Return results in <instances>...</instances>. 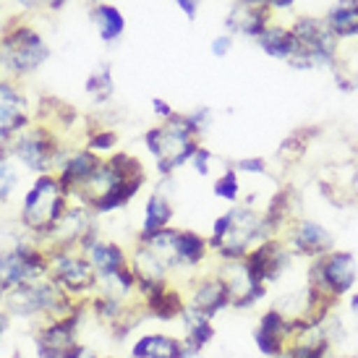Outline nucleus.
I'll list each match as a JSON object with an SVG mask.
<instances>
[{
  "label": "nucleus",
  "instance_id": "nucleus-7",
  "mask_svg": "<svg viewBox=\"0 0 358 358\" xmlns=\"http://www.w3.org/2000/svg\"><path fill=\"white\" fill-rule=\"evenodd\" d=\"M50 278L60 285L71 299H87L97 293V272L92 267L90 257L79 249L52 251L50 254Z\"/></svg>",
  "mask_w": 358,
  "mask_h": 358
},
{
  "label": "nucleus",
  "instance_id": "nucleus-43",
  "mask_svg": "<svg viewBox=\"0 0 358 358\" xmlns=\"http://www.w3.org/2000/svg\"><path fill=\"white\" fill-rule=\"evenodd\" d=\"M3 329H6V317L0 314V335H3Z\"/></svg>",
  "mask_w": 358,
  "mask_h": 358
},
{
  "label": "nucleus",
  "instance_id": "nucleus-16",
  "mask_svg": "<svg viewBox=\"0 0 358 358\" xmlns=\"http://www.w3.org/2000/svg\"><path fill=\"white\" fill-rule=\"evenodd\" d=\"M81 322V311L71 314V317H60V319H50L48 327L40 329L37 335V356L40 358H66L71 350L81 345L76 340V327Z\"/></svg>",
  "mask_w": 358,
  "mask_h": 358
},
{
  "label": "nucleus",
  "instance_id": "nucleus-10",
  "mask_svg": "<svg viewBox=\"0 0 358 358\" xmlns=\"http://www.w3.org/2000/svg\"><path fill=\"white\" fill-rule=\"evenodd\" d=\"M299 259L293 257V251L288 249V243L282 238H267L262 241L259 246L249 251V257H246V264H249L251 275L262 282V285H278L280 280L288 275L293 264H296Z\"/></svg>",
  "mask_w": 358,
  "mask_h": 358
},
{
  "label": "nucleus",
  "instance_id": "nucleus-15",
  "mask_svg": "<svg viewBox=\"0 0 358 358\" xmlns=\"http://www.w3.org/2000/svg\"><path fill=\"white\" fill-rule=\"evenodd\" d=\"M16 157L34 173H48L52 168V162L60 157V150L52 134L48 129H29L24 131L16 144H13Z\"/></svg>",
  "mask_w": 358,
  "mask_h": 358
},
{
  "label": "nucleus",
  "instance_id": "nucleus-34",
  "mask_svg": "<svg viewBox=\"0 0 358 358\" xmlns=\"http://www.w3.org/2000/svg\"><path fill=\"white\" fill-rule=\"evenodd\" d=\"M212 159H215V157H212V150H204V147H199V150L194 152V157H191V168L196 170L199 176H207Z\"/></svg>",
  "mask_w": 358,
  "mask_h": 358
},
{
  "label": "nucleus",
  "instance_id": "nucleus-12",
  "mask_svg": "<svg viewBox=\"0 0 358 358\" xmlns=\"http://www.w3.org/2000/svg\"><path fill=\"white\" fill-rule=\"evenodd\" d=\"M299 322L288 319L275 303L267 306L257 317V327H254V345L264 358H282L288 350L290 340L296 335Z\"/></svg>",
  "mask_w": 358,
  "mask_h": 358
},
{
  "label": "nucleus",
  "instance_id": "nucleus-11",
  "mask_svg": "<svg viewBox=\"0 0 358 358\" xmlns=\"http://www.w3.org/2000/svg\"><path fill=\"white\" fill-rule=\"evenodd\" d=\"M48 55H50V50H48L45 40L29 27L13 29L0 45V60L10 71H19V73L40 69L42 63L48 60Z\"/></svg>",
  "mask_w": 358,
  "mask_h": 358
},
{
  "label": "nucleus",
  "instance_id": "nucleus-13",
  "mask_svg": "<svg viewBox=\"0 0 358 358\" xmlns=\"http://www.w3.org/2000/svg\"><path fill=\"white\" fill-rule=\"evenodd\" d=\"M50 259L34 249H13L0 254V285L3 288H19L24 282L48 278Z\"/></svg>",
  "mask_w": 358,
  "mask_h": 358
},
{
  "label": "nucleus",
  "instance_id": "nucleus-8",
  "mask_svg": "<svg viewBox=\"0 0 358 358\" xmlns=\"http://www.w3.org/2000/svg\"><path fill=\"white\" fill-rule=\"evenodd\" d=\"M215 275L222 280V285L230 296V308H254L269 296V288L262 285L251 275L246 259H233V262H217Z\"/></svg>",
  "mask_w": 358,
  "mask_h": 358
},
{
  "label": "nucleus",
  "instance_id": "nucleus-28",
  "mask_svg": "<svg viewBox=\"0 0 358 358\" xmlns=\"http://www.w3.org/2000/svg\"><path fill=\"white\" fill-rule=\"evenodd\" d=\"M212 194L222 201H230V204H238L241 201V173L233 165L225 168L220 173L215 183H212Z\"/></svg>",
  "mask_w": 358,
  "mask_h": 358
},
{
  "label": "nucleus",
  "instance_id": "nucleus-46",
  "mask_svg": "<svg viewBox=\"0 0 358 358\" xmlns=\"http://www.w3.org/2000/svg\"><path fill=\"white\" fill-rule=\"evenodd\" d=\"M21 3H34V0H21Z\"/></svg>",
  "mask_w": 358,
  "mask_h": 358
},
{
  "label": "nucleus",
  "instance_id": "nucleus-9",
  "mask_svg": "<svg viewBox=\"0 0 358 358\" xmlns=\"http://www.w3.org/2000/svg\"><path fill=\"white\" fill-rule=\"evenodd\" d=\"M280 238L288 243L293 257L301 262H314V259L329 254L332 249H338L332 230L311 217H299L296 222H290L288 230Z\"/></svg>",
  "mask_w": 358,
  "mask_h": 358
},
{
  "label": "nucleus",
  "instance_id": "nucleus-17",
  "mask_svg": "<svg viewBox=\"0 0 358 358\" xmlns=\"http://www.w3.org/2000/svg\"><path fill=\"white\" fill-rule=\"evenodd\" d=\"M141 306L147 311L150 319H159V322H173V319H180L183 311H186V293L173 285V282H165L159 288L150 290L141 296Z\"/></svg>",
  "mask_w": 358,
  "mask_h": 358
},
{
  "label": "nucleus",
  "instance_id": "nucleus-47",
  "mask_svg": "<svg viewBox=\"0 0 358 358\" xmlns=\"http://www.w3.org/2000/svg\"><path fill=\"white\" fill-rule=\"evenodd\" d=\"M108 358H110V356H108Z\"/></svg>",
  "mask_w": 358,
  "mask_h": 358
},
{
  "label": "nucleus",
  "instance_id": "nucleus-42",
  "mask_svg": "<svg viewBox=\"0 0 358 358\" xmlns=\"http://www.w3.org/2000/svg\"><path fill=\"white\" fill-rule=\"evenodd\" d=\"M329 358H356V356H348V353H340V350H338V353H332Z\"/></svg>",
  "mask_w": 358,
  "mask_h": 358
},
{
  "label": "nucleus",
  "instance_id": "nucleus-20",
  "mask_svg": "<svg viewBox=\"0 0 358 358\" xmlns=\"http://www.w3.org/2000/svg\"><path fill=\"white\" fill-rule=\"evenodd\" d=\"M131 358H191L183 338H173L165 332H150L141 335L131 345Z\"/></svg>",
  "mask_w": 358,
  "mask_h": 358
},
{
  "label": "nucleus",
  "instance_id": "nucleus-32",
  "mask_svg": "<svg viewBox=\"0 0 358 358\" xmlns=\"http://www.w3.org/2000/svg\"><path fill=\"white\" fill-rule=\"evenodd\" d=\"M233 168L238 173H246V176H267L269 162L264 157H241L233 162Z\"/></svg>",
  "mask_w": 358,
  "mask_h": 358
},
{
  "label": "nucleus",
  "instance_id": "nucleus-30",
  "mask_svg": "<svg viewBox=\"0 0 358 358\" xmlns=\"http://www.w3.org/2000/svg\"><path fill=\"white\" fill-rule=\"evenodd\" d=\"M115 144H118V134L113 129H100V131H94L90 136V147L94 155H108V152L115 150Z\"/></svg>",
  "mask_w": 358,
  "mask_h": 358
},
{
  "label": "nucleus",
  "instance_id": "nucleus-18",
  "mask_svg": "<svg viewBox=\"0 0 358 358\" xmlns=\"http://www.w3.org/2000/svg\"><path fill=\"white\" fill-rule=\"evenodd\" d=\"M267 24H272V10L262 8V6L241 3V0L233 3V8H230L228 16H225V29H228V34H233V37L241 34V37L257 40Z\"/></svg>",
  "mask_w": 358,
  "mask_h": 358
},
{
  "label": "nucleus",
  "instance_id": "nucleus-35",
  "mask_svg": "<svg viewBox=\"0 0 358 358\" xmlns=\"http://www.w3.org/2000/svg\"><path fill=\"white\" fill-rule=\"evenodd\" d=\"M241 3L262 6V8H269L272 13H278V10H290L293 6H296V0H241Z\"/></svg>",
  "mask_w": 358,
  "mask_h": 358
},
{
  "label": "nucleus",
  "instance_id": "nucleus-21",
  "mask_svg": "<svg viewBox=\"0 0 358 358\" xmlns=\"http://www.w3.org/2000/svg\"><path fill=\"white\" fill-rule=\"evenodd\" d=\"M254 42H257L259 50L264 52V55H269V58H275V60H285V63L296 55V48H299L290 24H280V21L267 24Z\"/></svg>",
  "mask_w": 358,
  "mask_h": 358
},
{
  "label": "nucleus",
  "instance_id": "nucleus-45",
  "mask_svg": "<svg viewBox=\"0 0 358 358\" xmlns=\"http://www.w3.org/2000/svg\"><path fill=\"white\" fill-rule=\"evenodd\" d=\"M3 290H6V288H3V285H0V299H3Z\"/></svg>",
  "mask_w": 358,
  "mask_h": 358
},
{
  "label": "nucleus",
  "instance_id": "nucleus-5",
  "mask_svg": "<svg viewBox=\"0 0 358 358\" xmlns=\"http://www.w3.org/2000/svg\"><path fill=\"white\" fill-rule=\"evenodd\" d=\"M290 29L296 34V55L288 60L290 69L314 71V69H335L340 58V40L329 31L324 19L319 16H299L290 21Z\"/></svg>",
  "mask_w": 358,
  "mask_h": 358
},
{
  "label": "nucleus",
  "instance_id": "nucleus-3",
  "mask_svg": "<svg viewBox=\"0 0 358 358\" xmlns=\"http://www.w3.org/2000/svg\"><path fill=\"white\" fill-rule=\"evenodd\" d=\"M136 243H144L155 257L162 262V267L173 272H196L207 264V259L212 257L209 251V241L194 230H178V228H165L139 238Z\"/></svg>",
  "mask_w": 358,
  "mask_h": 358
},
{
  "label": "nucleus",
  "instance_id": "nucleus-37",
  "mask_svg": "<svg viewBox=\"0 0 358 358\" xmlns=\"http://www.w3.org/2000/svg\"><path fill=\"white\" fill-rule=\"evenodd\" d=\"M152 108H155V113L159 115V120H170L176 115V110L170 108L165 100H159V97H152Z\"/></svg>",
  "mask_w": 358,
  "mask_h": 358
},
{
  "label": "nucleus",
  "instance_id": "nucleus-22",
  "mask_svg": "<svg viewBox=\"0 0 358 358\" xmlns=\"http://www.w3.org/2000/svg\"><path fill=\"white\" fill-rule=\"evenodd\" d=\"M340 42L358 37V0H335L322 16Z\"/></svg>",
  "mask_w": 358,
  "mask_h": 358
},
{
  "label": "nucleus",
  "instance_id": "nucleus-33",
  "mask_svg": "<svg viewBox=\"0 0 358 358\" xmlns=\"http://www.w3.org/2000/svg\"><path fill=\"white\" fill-rule=\"evenodd\" d=\"M13 186H16V173L6 159H0V199H8Z\"/></svg>",
  "mask_w": 358,
  "mask_h": 358
},
{
  "label": "nucleus",
  "instance_id": "nucleus-24",
  "mask_svg": "<svg viewBox=\"0 0 358 358\" xmlns=\"http://www.w3.org/2000/svg\"><path fill=\"white\" fill-rule=\"evenodd\" d=\"M180 322H183V343H186V348H189L191 356H199L201 350L212 343V338H215V324H212V319L186 306Z\"/></svg>",
  "mask_w": 358,
  "mask_h": 358
},
{
  "label": "nucleus",
  "instance_id": "nucleus-14",
  "mask_svg": "<svg viewBox=\"0 0 358 358\" xmlns=\"http://www.w3.org/2000/svg\"><path fill=\"white\" fill-rule=\"evenodd\" d=\"M186 306L204 314V317L215 319L220 311L230 308V296L225 285H222V280L215 272L191 275L189 290H186Z\"/></svg>",
  "mask_w": 358,
  "mask_h": 358
},
{
  "label": "nucleus",
  "instance_id": "nucleus-27",
  "mask_svg": "<svg viewBox=\"0 0 358 358\" xmlns=\"http://www.w3.org/2000/svg\"><path fill=\"white\" fill-rule=\"evenodd\" d=\"M317 134H319L317 129H299V131H293L288 139L280 144L278 159H280V162H285V165H296V162H301V159H303V155L308 152V147H311V141H314V136H317Z\"/></svg>",
  "mask_w": 358,
  "mask_h": 358
},
{
  "label": "nucleus",
  "instance_id": "nucleus-41",
  "mask_svg": "<svg viewBox=\"0 0 358 358\" xmlns=\"http://www.w3.org/2000/svg\"><path fill=\"white\" fill-rule=\"evenodd\" d=\"M348 306H350V311H353V314H358V288L348 296Z\"/></svg>",
  "mask_w": 358,
  "mask_h": 358
},
{
  "label": "nucleus",
  "instance_id": "nucleus-44",
  "mask_svg": "<svg viewBox=\"0 0 358 358\" xmlns=\"http://www.w3.org/2000/svg\"><path fill=\"white\" fill-rule=\"evenodd\" d=\"M60 3H63V0H52V6H60Z\"/></svg>",
  "mask_w": 358,
  "mask_h": 358
},
{
  "label": "nucleus",
  "instance_id": "nucleus-1",
  "mask_svg": "<svg viewBox=\"0 0 358 358\" xmlns=\"http://www.w3.org/2000/svg\"><path fill=\"white\" fill-rule=\"evenodd\" d=\"M267 238L275 236L267 225L264 209L251 207V201H238L212 222V233L207 241L209 251L217 257V262H233V259H246L254 246Z\"/></svg>",
  "mask_w": 358,
  "mask_h": 358
},
{
  "label": "nucleus",
  "instance_id": "nucleus-29",
  "mask_svg": "<svg viewBox=\"0 0 358 358\" xmlns=\"http://www.w3.org/2000/svg\"><path fill=\"white\" fill-rule=\"evenodd\" d=\"M87 92L92 94L94 102H105L113 97V73H110V66H100L92 73L90 79H87Z\"/></svg>",
  "mask_w": 358,
  "mask_h": 358
},
{
  "label": "nucleus",
  "instance_id": "nucleus-26",
  "mask_svg": "<svg viewBox=\"0 0 358 358\" xmlns=\"http://www.w3.org/2000/svg\"><path fill=\"white\" fill-rule=\"evenodd\" d=\"M92 24H94L97 34H100L105 42H115L120 34H123V29H126L123 13H120L115 6H110V3H97V6L92 8Z\"/></svg>",
  "mask_w": 358,
  "mask_h": 358
},
{
  "label": "nucleus",
  "instance_id": "nucleus-6",
  "mask_svg": "<svg viewBox=\"0 0 358 358\" xmlns=\"http://www.w3.org/2000/svg\"><path fill=\"white\" fill-rule=\"evenodd\" d=\"M66 201H69V194L60 186V180L52 176H42L24 199V225L34 233L48 236L55 228V222L66 215L69 209Z\"/></svg>",
  "mask_w": 358,
  "mask_h": 358
},
{
  "label": "nucleus",
  "instance_id": "nucleus-36",
  "mask_svg": "<svg viewBox=\"0 0 358 358\" xmlns=\"http://www.w3.org/2000/svg\"><path fill=\"white\" fill-rule=\"evenodd\" d=\"M230 50H233V34L225 31V34H220V37L212 40V55L215 58H225Z\"/></svg>",
  "mask_w": 358,
  "mask_h": 358
},
{
  "label": "nucleus",
  "instance_id": "nucleus-25",
  "mask_svg": "<svg viewBox=\"0 0 358 358\" xmlns=\"http://www.w3.org/2000/svg\"><path fill=\"white\" fill-rule=\"evenodd\" d=\"M170 222H173V201H170V196L155 189L147 199V207H144V222H141L139 238H147V236H155L159 230L170 228Z\"/></svg>",
  "mask_w": 358,
  "mask_h": 358
},
{
  "label": "nucleus",
  "instance_id": "nucleus-4",
  "mask_svg": "<svg viewBox=\"0 0 358 358\" xmlns=\"http://www.w3.org/2000/svg\"><path fill=\"white\" fill-rule=\"evenodd\" d=\"M199 136L189 129L186 123V113H176L170 120H162L159 126L150 129L144 134V144L155 157L159 176L165 178L180 165L191 162L194 152L199 150Z\"/></svg>",
  "mask_w": 358,
  "mask_h": 358
},
{
  "label": "nucleus",
  "instance_id": "nucleus-40",
  "mask_svg": "<svg viewBox=\"0 0 358 358\" xmlns=\"http://www.w3.org/2000/svg\"><path fill=\"white\" fill-rule=\"evenodd\" d=\"M66 358H97V356H94L92 350H87V345H76Z\"/></svg>",
  "mask_w": 358,
  "mask_h": 358
},
{
  "label": "nucleus",
  "instance_id": "nucleus-31",
  "mask_svg": "<svg viewBox=\"0 0 358 358\" xmlns=\"http://www.w3.org/2000/svg\"><path fill=\"white\" fill-rule=\"evenodd\" d=\"M212 120H215L212 108H204V105H199V108H194L191 113H186V123H189V129L194 131L196 136H201V134L212 126Z\"/></svg>",
  "mask_w": 358,
  "mask_h": 358
},
{
  "label": "nucleus",
  "instance_id": "nucleus-39",
  "mask_svg": "<svg viewBox=\"0 0 358 358\" xmlns=\"http://www.w3.org/2000/svg\"><path fill=\"white\" fill-rule=\"evenodd\" d=\"M348 196L350 201H358V165L350 170V180H348Z\"/></svg>",
  "mask_w": 358,
  "mask_h": 358
},
{
  "label": "nucleus",
  "instance_id": "nucleus-38",
  "mask_svg": "<svg viewBox=\"0 0 358 358\" xmlns=\"http://www.w3.org/2000/svg\"><path fill=\"white\" fill-rule=\"evenodd\" d=\"M178 8L189 16V19H196V10H199V0H176Z\"/></svg>",
  "mask_w": 358,
  "mask_h": 358
},
{
  "label": "nucleus",
  "instance_id": "nucleus-23",
  "mask_svg": "<svg viewBox=\"0 0 358 358\" xmlns=\"http://www.w3.org/2000/svg\"><path fill=\"white\" fill-rule=\"evenodd\" d=\"M27 123V100L10 84H0V136H8L24 129Z\"/></svg>",
  "mask_w": 358,
  "mask_h": 358
},
{
  "label": "nucleus",
  "instance_id": "nucleus-2",
  "mask_svg": "<svg viewBox=\"0 0 358 358\" xmlns=\"http://www.w3.org/2000/svg\"><path fill=\"white\" fill-rule=\"evenodd\" d=\"M303 282L322 303L338 308L340 301L348 299L358 288L356 254L345 249H332L324 257L306 262V280Z\"/></svg>",
  "mask_w": 358,
  "mask_h": 358
},
{
  "label": "nucleus",
  "instance_id": "nucleus-19",
  "mask_svg": "<svg viewBox=\"0 0 358 358\" xmlns=\"http://www.w3.org/2000/svg\"><path fill=\"white\" fill-rule=\"evenodd\" d=\"M87 257H90L92 267H94V272H97V282H100V285L110 282L115 275H120V272L131 264V257L120 249L118 243L102 241V238L87 251ZM100 285H97V288H100Z\"/></svg>",
  "mask_w": 358,
  "mask_h": 358
}]
</instances>
